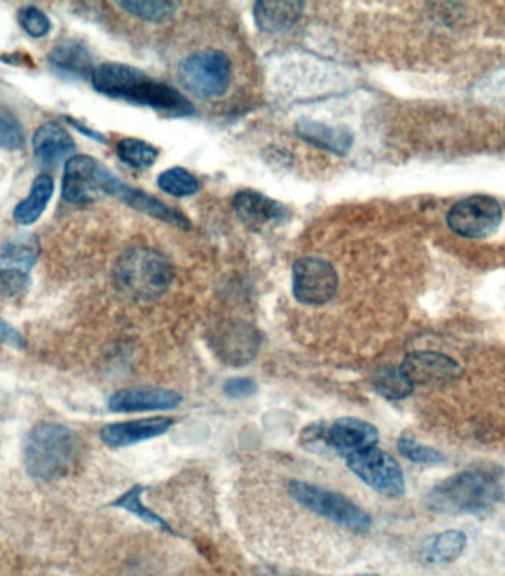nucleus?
<instances>
[{
    "instance_id": "17",
    "label": "nucleus",
    "mask_w": 505,
    "mask_h": 576,
    "mask_svg": "<svg viewBox=\"0 0 505 576\" xmlns=\"http://www.w3.org/2000/svg\"><path fill=\"white\" fill-rule=\"evenodd\" d=\"M173 423L175 421L169 417H151L107 424V426L102 427L101 439L107 447H130V445L164 435L173 426Z\"/></svg>"
},
{
    "instance_id": "1",
    "label": "nucleus",
    "mask_w": 505,
    "mask_h": 576,
    "mask_svg": "<svg viewBox=\"0 0 505 576\" xmlns=\"http://www.w3.org/2000/svg\"><path fill=\"white\" fill-rule=\"evenodd\" d=\"M91 77L95 91L108 98L148 107L167 117H187L195 113L187 96L139 68L107 63L96 67Z\"/></svg>"
},
{
    "instance_id": "28",
    "label": "nucleus",
    "mask_w": 505,
    "mask_h": 576,
    "mask_svg": "<svg viewBox=\"0 0 505 576\" xmlns=\"http://www.w3.org/2000/svg\"><path fill=\"white\" fill-rule=\"evenodd\" d=\"M142 492H144L142 486H133V488L125 492L122 497L117 498L114 503H111V506L135 514V516L144 520L148 525H154L157 526V528L163 529V531L172 532V528H170V526L167 525V523L164 522L158 514L154 513L153 510L148 509V507L142 503Z\"/></svg>"
},
{
    "instance_id": "35",
    "label": "nucleus",
    "mask_w": 505,
    "mask_h": 576,
    "mask_svg": "<svg viewBox=\"0 0 505 576\" xmlns=\"http://www.w3.org/2000/svg\"><path fill=\"white\" fill-rule=\"evenodd\" d=\"M65 120H67V122L70 123L74 129L79 130L80 133L88 136V138L95 139V141L102 142V144L107 142L105 141V136L102 135V133L96 132L95 129L88 128V126L83 125V123L79 122V120L73 119V117H65Z\"/></svg>"
},
{
    "instance_id": "7",
    "label": "nucleus",
    "mask_w": 505,
    "mask_h": 576,
    "mask_svg": "<svg viewBox=\"0 0 505 576\" xmlns=\"http://www.w3.org/2000/svg\"><path fill=\"white\" fill-rule=\"evenodd\" d=\"M231 77V61L216 49L195 52L182 61L178 70L182 88L200 99L221 98L231 85Z\"/></svg>"
},
{
    "instance_id": "25",
    "label": "nucleus",
    "mask_w": 505,
    "mask_h": 576,
    "mask_svg": "<svg viewBox=\"0 0 505 576\" xmlns=\"http://www.w3.org/2000/svg\"><path fill=\"white\" fill-rule=\"evenodd\" d=\"M117 156L132 169L147 170L156 163L158 150L141 139L125 138L117 144Z\"/></svg>"
},
{
    "instance_id": "11",
    "label": "nucleus",
    "mask_w": 505,
    "mask_h": 576,
    "mask_svg": "<svg viewBox=\"0 0 505 576\" xmlns=\"http://www.w3.org/2000/svg\"><path fill=\"white\" fill-rule=\"evenodd\" d=\"M339 275L328 260L306 256L293 265V294L297 302L322 306L336 296Z\"/></svg>"
},
{
    "instance_id": "27",
    "label": "nucleus",
    "mask_w": 505,
    "mask_h": 576,
    "mask_svg": "<svg viewBox=\"0 0 505 576\" xmlns=\"http://www.w3.org/2000/svg\"><path fill=\"white\" fill-rule=\"evenodd\" d=\"M157 185L164 194L178 198L190 197V195L197 194L200 191L198 179L191 172H188L187 169H182V167H172V169L164 170L158 176Z\"/></svg>"
},
{
    "instance_id": "20",
    "label": "nucleus",
    "mask_w": 505,
    "mask_h": 576,
    "mask_svg": "<svg viewBox=\"0 0 505 576\" xmlns=\"http://www.w3.org/2000/svg\"><path fill=\"white\" fill-rule=\"evenodd\" d=\"M296 133L308 144L336 156H346L353 145L352 132L346 126H333L316 120L302 119L297 122Z\"/></svg>"
},
{
    "instance_id": "30",
    "label": "nucleus",
    "mask_w": 505,
    "mask_h": 576,
    "mask_svg": "<svg viewBox=\"0 0 505 576\" xmlns=\"http://www.w3.org/2000/svg\"><path fill=\"white\" fill-rule=\"evenodd\" d=\"M24 144H26V136H24L20 120L11 111L0 107V148L18 151L24 148Z\"/></svg>"
},
{
    "instance_id": "9",
    "label": "nucleus",
    "mask_w": 505,
    "mask_h": 576,
    "mask_svg": "<svg viewBox=\"0 0 505 576\" xmlns=\"http://www.w3.org/2000/svg\"><path fill=\"white\" fill-rule=\"evenodd\" d=\"M346 464L371 489L390 498L405 492L404 472L398 461L379 448L364 449L346 457Z\"/></svg>"
},
{
    "instance_id": "15",
    "label": "nucleus",
    "mask_w": 505,
    "mask_h": 576,
    "mask_svg": "<svg viewBox=\"0 0 505 576\" xmlns=\"http://www.w3.org/2000/svg\"><path fill=\"white\" fill-rule=\"evenodd\" d=\"M182 402L175 390L157 386H135L119 390L111 396L108 407L113 413L173 410Z\"/></svg>"
},
{
    "instance_id": "19",
    "label": "nucleus",
    "mask_w": 505,
    "mask_h": 576,
    "mask_svg": "<svg viewBox=\"0 0 505 576\" xmlns=\"http://www.w3.org/2000/svg\"><path fill=\"white\" fill-rule=\"evenodd\" d=\"M76 142L67 129L55 122L40 126L34 133L33 153L42 166L52 167L73 156Z\"/></svg>"
},
{
    "instance_id": "6",
    "label": "nucleus",
    "mask_w": 505,
    "mask_h": 576,
    "mask_svg": "<svg viewBox=\"0 0 505 576\" xmlns=\"http://www.w3.org/2000/svg\"><path fill=\"white\" fill-rule=\"evenodd\" d=\"M379 438V430L373 424L355 417L339 418L331 423L318 421L303 429L300 436L306 447L328 448L346 455L376 447Z\"/></svg>"
},
{
    "instance_id": "33",
    "label": "nucleus",
    "mask_w": 505,
    "mask_h": 576,
    "mask_svg": "<svg viewBox=\"0 0 505 576\" xmlns=\"http://www.w3.org/2000/svg\"><path fill=\"white\" fill-rule=\"evenodd\" d=\"M257 383L249 377H232L223 384V393L231 399H246L256 395Z\"/></svg>"
},
{
    "instance_id": "8",
    "label": "nucleus",
    "mask_w": 505,
    "mask_h": 576,
    "mask_svg": "<svg viewBox=\"0 0 505 576\" xmlns=\"http://www.w3.org/2000/svg\"><path fill=\"white\" fill-rule=\"evenodd\" d=\"M40 256L39 238L18 234L0 246V296L14 299L26 293Z\"/></svg>"
},
{
    "instance_id": "31",
    "label": "nucleus",
    "mask_w": 505,
    "mask_h": 576,
    "mask_svg": "<svg viewBox=\"0 0 505 576\" xmlns=\"http://www.w3.org/2000/svg\"><path fill=\"white\" fill-rule=\"evenodd\" d=\"M398 449L407 460L418 464H441L446 460L445 455L438 449L427 447L414 441L410 436L404 435L399 438Z\"/></svg>"
},
{
    "instance_id": "13",
    "label": "nucleus",
    "mask_w": 505,
    "mask_h": 576,
    "mask_svg": "<svg viewBox=\"0 0 505 576\" xmlns=\"http://www.w3.org/2000/svg\"><path fill=\"white\" fill-rule=\"evenodd\" d=\"M210 345L223 364L244 367L256 358L260 348V336L252 325L231 321L215 331Z\"/></svg>"
},
{
    "instance_id": "10",
    "label": "nucleus",
    "mask_w": 505,
    "mask_h": 576,
    "mask_svg": "<svg viewBox=\"0 0 505 576\" xmlns=\"http://www.w3.org/2000/svg\"><path fill=\"white\" fill-rule=\"evenodd\" d=\"M503 209L489 195H473L458 201L446 216L449 228L464 238H488L498 231Z\"/></svg>"
},
{
    "instance_id": "16",
    "label": "nucleus",
    "mask_w": 505,
    "mask_h": 576,
    "mask_svg": "<svg viewBox=\"0 0 505 576\" xmlns=\"http://www.w3.org/2000/svg\"><path fill=\"white\" fill-rule=\"evenodd\" d=\"M412 384H436L451 382L461 376L458 362L439 352L420 351L405 356L401 367Z\"/></svg>"
},
{
    "instance_id": "34",
    "label": "nucleus",
    "mask_w": 505,
    "mask_h": 576,
    "mask_svg": "<svg viewBox=\"0 0 505 576\" xmlns=\"http://www.w3.org/2000/svg\"><path fill=\"white\" fill-rule=\"evenodd\" d=\"M0 342L15 349L26 348V340H24V337L21 336L11 324L2 320V318H0Z\"/></svg>"
},
{
    "instance_id": "14",
    "label": "nucleus",
    "mask_w": 505,
    "mask_h": 576,
    "mask_svg": "<svg viewBox=\"0 0 505 576\" xmlns=\"http://www.w3.org/2000/svg\"><path fill=\"white\" fill-rule=\"evenodd\" d=\"M104 164L89 156H73L67 160L63 178V198L67 203L85 204L99 194V175Z\"/></svg>"
},
{
    "instance_id": "21",
    "label": "nucleus",
    "mask_w": 505,
    "mask_h": 576,
    "mask_svg": "<svg viewBox=\"0 0 505 576\" xmlns=\"http://www.w3.org/2000/svg\"><path fill=\"white\" fill-rule=\"evenodd\" d=\"M303 9H305V2L260 0V2L254 3V23H256L257 29L265 33H288L299 23Z\"/></svg>"
},
{
    "instance_id": "18",
    "label": "nucleus",
    "mask_w": 505,
    "mask_h": 576,
    "mask_svg": "<svg viewBox=\"0 0 505 576\" xmlns=\"http://www.w3.org/2000/svg\"><path fill=\"white\" fill-rule=\"evenodd\" d=\"M232 206L240 221L253 231H259L272 222L284 221L288 216L287 207L280 201L272 200L253 190L238 192L232 201Z\"/></svg>"
},
{
    "instance_id": "5",
    "label": "nucleus",
    "mask_w": 505,
    "mask_h": 576,
    "mask_svg": "<svg viewBox=\"0 0 505 576\" xmlns=\"http://www.w3.org/2000/svg\"><path fill=\"white\" fill-rule=\"evenodd\" d=\"M288 491L297 503L302 504L312 513L325 517L356 534L368 532L373 525V520L368 513L345 495L319 488L311 483L300 482V480L291 482Z\"/></svg>"
},
{
    "instance_id": "23",
    "label": "nucleus",
    "mask_w": 505,
    "mask_h": 576,
    "mask_svg": "<svg viewBox=\"0 0 505 576\" xmlns=\"http://www.w3.org/2000/svg\"><path fill=\"white\" fill-rule=\"evenodd\" d=\"M54 179L49 175H40L34 179L32 190L27 198L17 204L14 209V219L23 226L33 225L39 221L54 195Z\"/></svg>"
},
{
    "instance_id": "2",
    "label": "nucleus",
    "mask_w": 505,
    "mask_h": 576,
    "mask_svg": "<svg viewBox=\"0 0 505 576\" xmlns=\"http://www.w3.org/2000/svg\"><path fill=\"white\" fill-rule=\"evenodd\" d=\"M504 470L498 466H472L449 476L427 495V507L443 514L486 512L503 497Z\"/></svg>"
},
{
    "instance_id": "3",
    "label": "nucleus",
    "mask_w": 505,
    "mask_h": 576,
    "mask_svg": "<svg viewBox=\"0 0 505 576\" xmlns=\"http://www.w3.org/2000/svg\"><path fill=\"white\" fill-rule=\"evenodd\" d=\"M79 457L80 439L61 424H36L24 442L23 458L27 473L43 482L70 475Z\"/></svg>"
},
{
    "instance_id": "26",
    "label": "nucleus",
    "mask_w": 505,
    "mask_h": 576,
    "mask_svg": "<svg viewBox=\"0 0 505 576\" xmlns=\"http://www.w3.org/2000/svg\"><path fill=\"white\" fill-rule=\"evenodd\" d=\"M373 386L383 398L390 399V401L408 398L414 390V384L405 377L401 368L393 367H386L377 371Z\"/></svg>"
},
{
    "instance_id": "12",
    "label": "nucleus",
    "mask_w": 505,
    "mask_h": 576,
    "mask_svg": "<svg viewBox=\"0 0 505 576\" xmlns=\"http://www.w3.org/2000/svg\"><path fill=\"white\" fill-rule=\"evenodd\" d=\"M101 194L111 195V197L125 203L126 206L132 207L133 210H138L144 215L164 222V224L173 225L176 228L185 229V231H190L192 228L190 219L184 213L167 206L166 203L148 194V192L130 187L108 169L102 173Z\"/></svg>"
},
{
    "instance_id": "22",
    "label": "nucleus",
    "mask_w": 505,
    "mask_h": 576,
    "mask_svg": "<svg viewBox=\"0 0 505 576\" xmlns=\"http://www.w3.org/2000/svg\"><path fill=\"white\" fill-rule=\"evenodd\" d=\"M49 64L54 70L65 76L88 77L94 73V58L89 49L79 40L65 39L57 43L48 57Z\"/></svg>"
},
{
    "instance_id": "4",
    "label": "nucleus",
    "mask_w": 505,
    "mask_h": 576,
    "mask_svg": "<svg viewBox=\"0 0 505 576\" xmlns=\"http://www.w3.org/2000/svg\"><path fill=\"white\" fill-rule=\"evenodd\" d=\"M175 269L166 256L148 247H133L114 266L117 287L139 300H154L169 290Z\"/></svg>"
},
{
    "instance_id": "32",
    "label": "nucleus",
    "mask_w": 505,
    "mask_h": 576,
    "mask_svg": "<svg viewBox=\"0 0 505 576\" xmlns=\"http://www.w3.org/2000/svg\"><path fill=\"white\" fill-rule=\"evenodd\" d=\"M18 23L21 29L34 39L48 36L52 30V23L48 15L36 6H24L18 11Z\"/></svg>"
},
{
    "instance_id": "24",
    "label": "nucleus",
    "mask_w": 505,
    "mask_h": 576,
    "mask_svg": "<svg viewBox=\"0 0 505 576\" xmlns=\"http://www.w3.org/2000/svg\"><path fill=\"white\" fill-rule=\"evenodd\" d=\"M467 547V537L461 531H445L430 537L423 545V557L433 565L457 560Z\"/></svg>"
},
{
    "instance_id": "29",
    "label": "nucleus",
    "mask_w": 505,
    "mask_h": 576,
    "mask_svg": "<svg viewBox=\"0 0 505 576\" xmlns=\"http://www.w3.org/2000/svg\"><path fill=\"white\" fill-rule=\"evenodd\" d=\"M119 5L133 17L150 23H163L176 12L175 2H119Z\"/></svg>"
}]
</instances>
